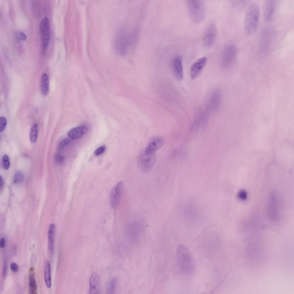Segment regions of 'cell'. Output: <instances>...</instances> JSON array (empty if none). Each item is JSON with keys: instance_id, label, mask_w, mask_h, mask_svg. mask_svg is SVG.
Wrapping results in <instances>:
<instances>
[{"instance_id": "cell-1", "label": "cell", "mask_w": 294, "mask_h": 294, "mask_svg": "<svg viewBox=\"0 0 294 294\" xmlns=\"http://www.w3.org/2000/svg\"><path fill=\"white\" fill-rule=\"evenodd\" d=\"M176 266L179 271L186 275L193 273L195 264L193 258L187 248L183 245L177 248Z\"/></svg>"}, {"instance_id": "cell-2", "label": "cell", "mask_w": 294, "mask_h": 294, "mask_svg": "<svg viewBox=\"0 0 294 294\" xmlns=\"http://www.w3.org/2000/svg\"><path fill=\"white\" fill-rule=\"evenodd\" d=\"M260 10L256 3L251 4L248 7L245 15L244 27L246 34H254L256 32L259 23Z\"/></svg>"}, {"instance_id": "cell-3", "label": "cell", "mask_w": 294, "mask_h": 294, "mask_svg": "<svg viewBox=\"0 0 294 294\" xmlns=\"http://www.w3.org/2000/svg\"><path fill=\"white\" fill-rule=\"evenodd\" d=\"M189 16L194 22L198 23L204 19L206 13V6L203 1L199 0H189L187 3Z\"/></svg>"}, {"instance_id": "cell-4", "label": "cell", "mask_w": 294, "mask_h": 294, "mask_svg": "<svg viewBox=\"0 0 294 294\" xmlns=\"http://www.w3.org/2000/svg\"><path fill=\"white\" fill-rule=\"evenodd\" d=\"M124 28L120 29L116 32L113 41L114 48L117 53L123 55L127 48V35Z\"/></svg>"}, {"instance_id": "cell-5", "label": "cell", "mask_w": 294, "mask_h": 294, "mask_svg": "<svg viewBox=\"0 0 294 294\" xmlns=\"http://www.w3.org/2000/svg\"><path fill=\"white\" fill-rule=\"evenodd\" d=\"M40 30L42 39V53L44 55L47 51L50 37L49 22L47 16L43 18L41 21Z\"/></svg>"}, {"instance_id": "cell-6", "label": "cell", "mask_w": 294, "mask_h": 294, "mask_svg": "<svg viewBox=\"0 0 294 294\" xmlns=\"http://www.w3.org/2000/svg\"><path fill=\"white\" fill-rule=\"evenodd\" d=\"M156 153L146 154H141L138 157V164L140 169L144 172L150 171L154 167L156 160Z\"/></svg>"}, {"instance_id": "cell-7", "label": "cell", "mask_w": 294, "mask_h": 294, "mask_svg": "<svg viewBox=\"0 0 294 294\" xmlns=\"http://www.w3.org/2000/svg\"><path fill=\"white\" fill-rule=\"evenodd\" d=\"M123 187V183L120 181L111 189L109 196V202L112 208H116L119 205L121 198Z\"/></svg>"}, {"instance_id": "cell-8", "label": "cell", "mask_w": 294, "mask_h": 294, "mask_svg": "<svg viewBox=\"0 0 294 294\" xmlns=\"http://www.w3.org/2000/svg\"><path fill=\"white\" fill-rule=\"evenodd\" d=\"M216 28L213 22L210 23L205 30L203 37V43L206 47H210L213 44L216 35Z\"/></svg>"}, {"instance_id": "cell-9", "label": "cell", "mask_w": 294, "mask_h": 294, "mask_svg": "<svg viewBox=\"0 0 294 294\" xmlns=\"http://www.w3.org/2000/svg\"><path fill=\"white\" fill-rule=\"evenodd\" d=\"M277 196L273 194L270 196L268 203V213L270 217L274 219H277L279 215L280 205Z\"/></svg>"}, {"instance_id": "cell-10", "label": "cell", "mask_w": 294, "mask_h": 294, "mask_svg": "<svg viewBox=\"0 0 294 294\" xmlns=\"http://www.w3.org/2000/svg\"><path fill=\"white\" fill-rule=\"evenodd\" d=\"M207 61V57H203L194 62L190 69V75L192 79H194L198 76L206 65Z\"/></svg>"}, {"instance_id": "cell-11", "label": "cell", "mask_w": 294, "mask_h": 294, "mask_svg": "<svg viewBox=\"0 0 294 294\" xmlns=\"http://www.w3.org/2000/svg\"><path fill=\"white\" fill-rule=\"evenodd\" d=\"M164 142L163 138L161 136L152 138L149 141L144 152L146 154L155 153L162 146Z\"/></svg>"}, {"instance_id": "cell-12", "label": "cell", "mask_w": 294, "mask_h": 294, "mask_svg": "<svg viewBox=\"0 0 294 294\" xmlns=\"http://www.w3.org/2000/svg\"><path fill=\"white\" fill-rule=\"evenodd\" d=\"M182 62V57L180 55L175 56L172 62V66L174 74L178 81L181 80L183 77Z\"/></svg>"}, {"instance_id": "cell-13", "label": "cell", "mask_w": 294, "mask_h": 294, "mask_svg": "<svg viewBox=\"0 0 294 294\" xmlns=\"http://www.w3.org/2000/svg\"><path fill=\"white\" fill-rule=\"evenodd\" d=\"M238 52V49L235 45L230 44L225 48L223 53V60L227 63L233 61L236 58Z\"/></svg>"}, {"instance_id": "cell-14", "label": "cell", "mask_w": 294, "mask_h": 294, "mask_svg": "<svg viewBox=\"0 0 294 294\" xmlns=\"http://www.w3.org/2000/svg\"><path fill=\"white\" fill-rule=\"evenodd\" d=\"M275 7L274 0H268L265 1L263 9V17L266 22L269 21L273 14Z\"/></svg>"}, {"instance_id": "cell-15", "label": "cell", "mask_w": 294, "mask_h": 294, "mask_svg": "<svg viewBox=\"0 0 294 294\" xmlns=\"http://www.w3.org/2000/svg\"><path fill=\"white\" fill-rule=\"evenodd\" d=\"M100 288V278L99 275L96 273H93L89 280V294L99 293Z\"/></svg>"}, {"instance_id": "cell-16", "label": "cell", "mask_w": 294, "mask_h": 294, "mask_svg": "<svg viewBox=\"0 0 294 294\" xmlns=\"http://www.w3.org/2000/svg\"><path fill=\"white\" fill-rule=\"evenodd\" d=\"M87 131L88 128L86 126H78L70 130L67 133V135L71 139H77L82 137Z\"/></svg>"}, {"instance_id": "cell-17", "label": "cell", "mask_w": 294, "mask_h": 294, "mask_svg": "<svg viewBox=\"0 0 294 294\" xmlns=\"http://www.w3.org/2000/svg\"><path fill=\"white\" fill-rule=\"evenodd\" d=\"M55 226L53 224H50L48 232V248L51 255L53 253L54 245Z\"/></svg>"}, {"instance_id": "cell-18", "label": "cell", "mask_w": 294, "mask_h": 294, "mask_svg": "<svg viewBox=\"0 0 294 294\" xmlns=\"http://www.w3.org/2000/svg\"><path fill=\"white\" fill-rule=\"evenodd\" d=\"M28 279L30 293L32 294H36L37 291V285L34 277V268L32 267L30 269Z\"/></svg>"}, {"instance_id": "cell-19", "label": "cell", "mask_w": 294, "mask_h": 294, "mask_svg": "<svg viewBox=\"0 0 294 294\" xmlns=\"http://www.w3.org/2000/svg\"><path fill=\"white\" fill-rule=\"evenodd\" d=\"M49 88V80L48 75L44 73L42 75L41 80V89L44 95L47 94Z\"/></svg>"}, {"instance_id": "cell-20", "label": "cell", "mask_w": 294, "mask_h": 294, "mask_svg": "<svg viewBox=\"0 0 294 294\" xmlns=\"http://www.w3.org/2000/svg\"><path fill=\"white\" fill-rule=\"evenodd\" d=\"M44 278L45 282L47 288H50L51 285V266L50 263L48 261L47 262L45 268Z\"/></svg>"}, {"instance_id": "cell-21", "label": "cell", "mask_w": 294, "mask_h": 294, "mask_svg": "<svg viewBox=\"0 0 294 294\" xmlns=\"http://www.w3.org/2000/svg\"><path fill=\"white\" fill-rule=\"evenodd\" d=\"M117 280L115 278H113L110 280L107 287V292L108 294L114 293L117 286Z\"/></svg>"}, {"instance_id": "cell-22", "label": "cell", "mask_w": 294, "mask_h": 294, "mask_svg": "<svg viewBox=\"0 0 294 294\" xmlns=\"http://www.w3.org/2000/svg\"><path fill=\"white\" fill-rule=\"evenodd\" d=\"M38 134V125L34 123L32 126L30 134V139L32 143H34L37 140Z\"/></svg>"}, {"instance_id": "cell-23", "label": "cell", "mask_w": 294, "mask_h": 294, "mask_svg": "<svg viewBox=\"0 0 294 294\" xmlns=\"http://www.w3.org/2000/svg\"><path fill=\"white\" fill-rule=\"evenodd\" d=\"M24 178L23 173L20 171L17 172L15 174L13 177V182L16 184H19L22 182Z\"/></svg>"}, {"instance_id": "cell-24", "label": "cell", "mask_w": 294, "mask_h": 294, "mask_svg": "<svg viewBox=\"0 0 294 294\" xmlns=\"http://www.w3.org/2000/svg\"><path fill=\"white\" fill-rule=\"evenodd\" d=\"M2 164L3 167L5 169H8L10 165V160L9 156L6 154L4 155L3 157Z\"/></svg>"}, {"instance_id": "cell-25", "label": "cell", "mask_w": 294, "mask_h": 294, "mask_svg": "<svg viewBox=\"0 0 294 294\" xmlns=\"http://www.w3.org/2000/svg\"><path fill=\"white\" fill-rule=\"evenodd\" d=\"M70 138H66L63 140L60 143L58 148L59 149H62L67 146L71 142Z\"/></svg>"}, {"instance_id": "cell-26", "label": "cell", "mask_w": 294, "mask_h": 294, "mask_svg": "<svg viewBox=\"0 0 294 294\" xmlns=\"http://www.w3.org/2000/svg\"><path fill=\"white\" fill-rule=\"evenodd\" d=\"M106 146L105 145H101L97 148L94 152V154L96 156H99L102 154L105 151Z\"/></svg>"}, {"instance_id": "cell-27", "label": "cell", "mask_w": 294, "mask_h": 294, "mask_svg": "<svg viewBox=\"0 0 294 294\" xmlns=\"http://www.w3.org/2000/svg\"><path fill=\"white\" fill-rule=\"evenodd\" d=\"M7 124L6 118L4 117H0V132H3L5 129Z\"/></svg>"}, {"instance_id": "cell-28", "label": "cell", "mask_w": 294, "mask_h": 294, "mask_svg": "<svg viewBox=\"0 0 294 294\" xmlns=\"http://www.w3.org/2000/svg\"><path fill=\"white\" fill-rule=\"evenodd\" d=\"M238 196L239 199L242 200H245L247 198V194L245 191L241 190L239 192Z\"/></svg>"}, {"instance_id": "cell-29", "label": "cell", "mask_w": 294, "mask_h": 294, "mask_svg": "<svg viewBox=\"0 0 294 294\" xmlns=\"http://www.w3.org/2000/svg\"><path fill=\"white\" fill-rule=\"evenodd\" d=\"M64 157L61 155L58 154L55 157V160L58 163L61 164L64 161Z\"/></svg>"}, {"instance_id": "cell-30", "label": "cell", "mask_w": 294, "mask_h": 294, "mask_svg": "<svg viewBox=\"0 0 294 294\" xmlns=\"http://www.w3.org/2000/svg\"><path fill=\"white\" fill-rule=\"evenodd\" d=\"M10 268L12 271L14 272H17L19 269L18 265L16 263L14 262H13L11 264Z\"/></svg>"}, {"instance_id": "cell-31", "label": "cell", "mask_w": 294, "mask_h": 294, "mask_svg": "<svg viewBox=\"0 0 294 294\" xmlns=\"http://www.w3.org/2000/svg\"><path fill=\"white\" fill-rule=\"evenodd\" d=\"M7 270V263L6 260L3 262V275L4 277L6 274Z\"/></svg>"}, {"instance_id": "cell-32", "label": "cell", "mask_w": 294, "mask_h": 294, "mask_svg": "<svg viewBox=\"0 0 294 294\" xmlns=\"http://www.w3.org/2000/svg\"><path fill=\"white\" fill-rule=\"evenodd\" d=\"M17 37L19 39L23 40H25L27 38L26 35L22 32L19 33L18 34Z\"/></svg>"}, {"instance_id": "cell-33", "label": "cell", "mask_w": 294, "mask_h": 294, "mask_svg": "<svg viewBox=\"0 0 294 294\" xmlns=\"http://www.w3.org/2000/svg\"><path fill=\"white\" fill-rule=\"evenodd\" d=\"M6 241L4 238L1 239L0 241V247L1 248H4L5 245Z\"/></svg>"}, {"instance_id": "cell-34", "label": "cell", "mask_w": 294, "mask_h": 294, "mask_svg": "<svg viewBox=\"0 0 294 294\" xmlns=\"http://www.w3.org/2000/svg\"><path fill=\"white\" fill-rule=\"evenodd\" d=\"M3 179H2L1 176H0V190H1V189H2V188L3 187Z\"/></svg>"}]
</instances>
